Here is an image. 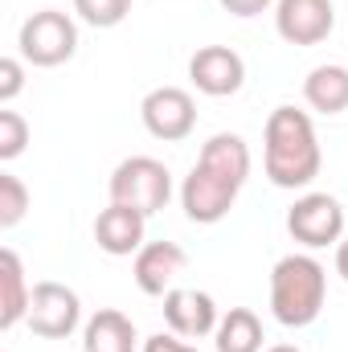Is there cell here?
<instances>
[{"mask_svg": "<svg viewBox=\"0 0 348 352\" xmlns=\"http://www.w3.org/2000/svg\"><path fill=\"white\" fill-rule=\"evenodd\" d=\"M262 160H266L270 184H279V188H307L320 176L324 152H320V140H316V127H312L307 111H295V107H274L270 111Z\"/></svg>", "mask_w": 348, "mask_h": 352, "instance_id": "obj_1", "label": "cell"}, {"mask_svg": "<svg viewBox=\"0 0 348 352\" xmlns=\"http://www.w3.org/2000/svg\"><path fill=\"white\" fill-rule=\"evenodd\" d=\"M336 274H345V283H348V242L336 246Z\"/></svg>", "mask_w": 348, "mask_h": 352, "instance_id": "obj_25", "label": "cell"}, {"mask_svg": "<svg viewBox=\"0 0 348 352\" xmlns=\"http://www.w3.org/2000/svg\"><path fill=\"white\" fill-rule=\"evenodd\" d=\"M144 352H197L193 344H184L176 332H156V336H148L144 340Z\"/></svg>", "mask_w": 348, "mask_h": 352, "instance_id": "obj_23", "label": "cell"}, {"mask_svg": "<svg viewBox=\"0 0 348 352\" xmlns=\"http://www.w3.org/2000/svg\"><path fill=\"white\" fill-rule=\"evenodd\" d=\"M29 209V188L17 180L12 173H0V226L12 230Z\"/></svg>", "mask_w": 348, "mask_h": 352, "instance_id": "obj_19", "label": "cell"}, {"mask_svg": "<svg viewBox=\"0 0 348 352\" xmlns=\"http://www.w3.org/2000/svg\"><path fill=\"white\" fill-rule=\"evenodd\" d=\"M303 98L320 115H340V111H348V66H316L303 78Z\"/></svg>", "mask_w": 348, "mask_h": 352, "instance_id": "obj_16", "label": "cell"}, {"mask_svg": "<svg viewBox=\"0 0 348 352\" xmlns=\"http://www.w3.org/2000/svg\"><path fill=\"white\" fill-rule=\"evenodd\" d=\"M25 320L41 340H66L83 320V303L66 283H37Z\"/></svg>", "mask_w": 348, "mask_h": 352, "instance_id": "obj_7", "label": "cell"}, {"mask_svg": "<svg viewBox=\"0 0 348 352\" xmlns=\"http://www.w3.org/2000/svg\"><path fill=\"white\" fill-rule=\"evenodd\" d=\"M201 164L213 168V173H221V176H230L234 184H246V176H250V148H246L242 135L217 131V135L201 148Z\"/></svg>", "mask_w": 348, "mask_h": 352, "instance_id": "obj_17", "label": "cell"}, {"mask_svg": "<svg viewBox=\"0 0 348 352\" xmlns=\"http://www.w3.org/2000/svg\"><path fill=\"white\" fill-rule=\"evenodd\" d=\"M226 12H234V16H259L270 8V0H217Z\"/></svg>", "mask_w": 348, "mask_h": 352, "instance_id": "obj_24", "label": "cell"}, {"mask_svg": "<svg viewBox=\"0 0 348 352\" xmlns=\"http://www.w3.org/2000/svg\"><path fill=\"white\" fill-rule=\"evenodd\" d=\"M144 226L148 217L140 209H127V205H107L98 217H94V242L98 250L123 258V254H140L144 250Z\"/></svg>", "mask_w": 348, "mask_h": 352, "instance_id": "obj_12", "label": "cell"}, {"mask_svg": "<svg viewBox=\"0 0 348 352\" xmlns=\"http://www.w3.org/2000/svg\"><path fill=\"white\" fill-rule=\"evenodd\" d=\"M188 78H193V87L201 90V94L226 98V94H238L242 90V82H246V62L230 45H205V50L193 54Z\"/></svg>", "mask_w": 348, "mask_h": 352, "instance_id": "obj_10", "label": "cell"}, {"mask_svg": "<svg viewBox=\"0 0 348 352\" xmlns=\"http://www.w3.org/2000/svg\"><path fill=\"white\" fill-rule=\"evenodd\" d=\"M266 352H299L295 344H274V349H266Z\"/></svg>", "mask_w": 348, "mask_h": 352, "instance_id": "obj_26", "label": "cell"}, {"mask_svg": "<svg viewBox=\"0 0 348 352\" xmlns=\"http://www.w3.org/2000/svg\"><path fill=\"white\" fill-rule=\"evenodd\" d=\"M168 197H173V173L152 156H131L111 173V201L140 209L144 217L160 213L168 205Z\"/></svg>", "mask_w": 348, "mask_h": 352, "instance_id": "obj_3", "label": "cell"}, {"mask_svg": "<svg viewBox=\"0 0 348 352\" xmlns=\"http://www.w3.org/2000/svg\"><path fill=\"white\" fill-rule=\"evenodd\" d=\"M135 324L115 307L94 311L83 328V352H135Z\"/></svg>", "mask_w": 348, "mask_h": 352, "instance_id": "obj_14", "label": "cell"}, {"mask_svg": "<svg viewBox=\"0 0 348 352\" xmlns=\"http://www.w3.org/2000/svg\"><path fill=\"white\" fill-rule=\"evenodd\" d=\"M140 119H144V127L156 140L176 144V140H184L197 127V102H193L188 90H180V87H156V90L144 94Z\"/></svg>", "mask_w": 348, "mask_h": 352, "instance_id": "obj_8", "label": "cell"}, {"mask_svg": "<svg viewBox=\"0 0 348 352\" xmlns=\"http://www.w3.org/2000/svg\"><path fill=\"white\" fill-rule=\"evenodd\" d=\"M74 12L94 29H111L131 12V0H74Z\"/></svg>", "mask_w": 348, "mask_h": 352, "instance_id": "obj_20", "label": "cell"}, {"mask_svg": "<svg viewBox=\"0 0 348 352\" xmlns=\"http://www.w3.org/2000/svg\"><path fill=\"white\" fill-rule=\"evenodd\" d=\"M17 45H21L25 62L50 70V66H62V62L74 58V50H78V25L66 12H58V8H41V12H33L21 25Z\"/></svg>", "mask_w": 348, "mask_h": 352, "instance_id": "obj_4", "label": "cell"}, {"mask_svg": "<svg viewBox=\"0 0 348 352\" xmlns=\"http://www.w3.org/2000/svg\"><path fill=\"white\" fill-rule=\"evenodd\" d=\"M33 291L25 283V266L17 250H0V328H17L29 316Z\"/></svg>", "mask_w": 348, "mask_h": 352, "instance_id": "obj_15", "label": "cell"}, {"mask_svg": "<svg viewBox=\"0 0 348 352\" xmlns=\"http://www.w3.org/2000/svg\"><path fill=\"white\" fill-rule=\"evenodd\" d=\"M164 320H168V328H173L176 336H184V340H201V336L217 332V324H221L213 295L193 291V287H173L164 295Z\"/></svg>", "mask_w": 348, "mask_h": 352, "instance_id": "obj_11", "label": "cell"}, {"mask_svg": "<svg viewBox=\"0 0 348 352\" xmlns=\"http://www.w3.org/2000/svg\"><path fill=\"white\" fill-rule=\"evenodd\" d=\"M29 144V123L17 111H0V160H17Z\"/></svg>", "mask_w": 348, "mask_h": 352, "instance_id": "obj_21", "label": "cell"}, {"mask_svg": "<svg viewBox=\"0 0 348 352\" xmlns=\"http://www.w3.org/2000/svg\"><path fill=\"white\" fill-rule=\"evenodd\" d=\"M25 90V66L17 58H0V102H12Z\"/></svg>", "mask_w": 348, "mask_h": 352, "instance_id": "obj_22", "label": "cell"}, {"mask_svg": "<svg viewBox=\"0 0 348 352\" xmlns=\"http://www.w3.org/2000/svg\"><path fill=\"white\" fill-rule=\"evenodd\" d=\"M238 192H242V184H234L230 176L213 173V168H205V164L197 160L193 173L184 176V184H180V205H184V217H188V221L213 226V221H221V217L234 209Z\"/></svg>", "mask_w": 348, "mask_h": 352, "instance_id": "obj_6", "label": "cell"}, {"mask_svg": "<svg viewBox=\"0 0 348 352\" xmlns=\"http://www.w3.org/2000/svg\"><path fill=\"white\" fill-rule=\"evenodd\" d=\"M328 270L312 254H287L270 270V311L283 328H307L324 311Z\"/></svg>", "mask_w": 348, "mask_h": 352, "instance_id": "obj_2", "label": "cell"}, {"mask_svg": "<svg viewBox=\"0 0 348 352\" xmlns=\"http://www.w3.org/2000/svg\"><path fill=\"white\" fill-rule=\"evenodd\" d=\"M217 352H259L262 349V324L250 307H230L213 332Z\"/></svg>", "mask_w": 348, "mask_h": 352, "instance_id": "obj_18", "label": "cell"}, {"mask_svg": "<svg viewBox=\"0 0 348 352\" xmlns=\"http://www.w3.org/2000/svg\"><path fill=\"white\" fill-rule=\"evenodd\" d=\"M336 25L332 0H279L274 29L287 45H320Z\"/></svg>", "mask_w": 348, "mask_h": 352, "instance_id": "obj_9", "label": "cell"}, {"mask_svg": "<svg viewBox=\"0 0 348 352\" xmlns=\"http://www.w3.org/2000/svg\"><path fill=\"white\" fill-rule=\"evenodd\" d=\"M131 270H135V287L144 295H168L173 278L184 270V250L176 242H144Z\"/></svg>", "mask_w": 348, "mask_h": 352, "instance_id": "obj_13", "label": "cell"}, {"mask_svg": "<svg viewBox=\"0 0 348 352\" xmlns=\"http://www.w3.org/2000/svg\"><path fill=\"white\" fill-rule=\"evenodd\" d=\"M287 234L295 242H303L307 250L340 242V234H345V209H340V201L328 197V192H303L287 209Z\"/></svg>", "mask_w": 348, "mask_h": 352, "instance_id": "obj_5", "label": "cell"}]
</instances>
